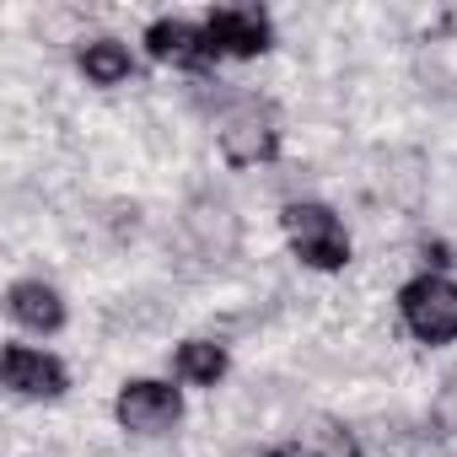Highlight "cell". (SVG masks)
Here are the masks:
<instances>
[{
  "mask_svg": "<svg viewBox=\"0 0 457 457\" xmlns=\"http://www.w3.org/2000/svg\"><path fill=\"white\" fill-rule=\"evenodd\" d=\"M280 226H286V237H291V253L307 264V270H345L350 264V232H345V220L318 204V199H291L280 210Z\"/></svg>",
  "mask_w": 457,
  "mask_h": 457,
  "instance_id": "obj_1",
  "label": "cell"
},
{
  "mask_svg": "<svg viewBox=\"0 0 457 457\" xmlns=\"http://www.w3.org/2000/svg\"><path fill=\"white\" fill-rule=\"evenodd\" d=\"M398 312L420 345H452L457 339V280L446 275H420L398 291Z\"/></svg>",
  "mask_w": 457,
  "mask_h": 457,
  "instance_id": "obj_2",
  "label": "cell"
},
{
  "mask_svg": "<svg viewBox=\"0 0 457 457\" xmlns=\"http://www.w3.org/2000/svg\"><path fill=\"white\" fill-rule=\"evenodd\" d=\"M113 420L129 430V436H167L178 420H183V393L172 382H156V377H135L119 387L113 398Z\"/></svg>",
  "mask_w": 457,
  "mask_h": 457,
  "instance_id": "obj_3",
  "label": "cell"
},
{
  "mask_svg": "<svg viewBox=\"0 0 457 457\" xmlns=\"http://www.w3.org/2000/svg\"><path fill=\"white\" fill-rule=\"evenodd\" d=\"M220 156L226 167H270L280 156V129H275V113L264 103H237L220 124Z\"/></svg>",
  "mask_w": 457,
  "mask_h": 457,
  "instance_id": "obj_4",
  "label": "cell"
},
{
  "mask_svg": "<svg viewBox=\"0 0 457 457\" xmlns=\"http://www.w3.org/2000/svg\"><path fill=\"white\" fill-rule=\"evenodd\" d=\"M204 38L210 54H237V60H259L275 44V22L259 6H220L204 17Z\"/></svg>",
  "mask_w": 457,
  "mask_h": 457,
  "instance_id": "obj_5",
  "label": "cell"
},
{
  "mask_svg": "<svg viewBox=\"0 0 457 457\" xmlns=\"http://www.w3.org/2000/svg\"><path fill=\"white\" fill-rule=\"evenodd\" d=\"M183 237L199 248V259H232L237 243H243V226L232 215V204H220V199H194L183 210Z\"/></svg>",
  "mask_w": 457,
  "mask_h": 457,
  "instance_id": "obj_6",
  "label": "cell"
},
{
  "mask_svg": "<svg viewBox=\"0 0 457 457\" xmlns=\"http://www.w3.org/2000/svg\"><path fill=\"white\" fill-rule=\"evenodd\" d=\"M6 387L17 398H60L71 387V371L33 345H6Z\"/></svg>",
  "mask_w": 457,
  "mask_h": 457,
  "instance_id": "obj_7",
  "label": "cell"
},
{
  "mask_svg": "<svg viewBox=\"0 0 457 457\" xmlns=\"http://www.w3.org/2000/svg\"><path fill=\"white\" fill-rule=\"evenodd\" d=\"M145 54L162 65H178V71H199L210 60V38H204V28H194L183 17H162L145 28Z\"/></svg>",
  "mask_w": 457,
  "mask_h": 457,
  "instance_id": "obj_8",
  "label": "cell"
},
{
  "mask_svg": "<svg viewBox=\"0 0 457 457\" xmlns=\"http://www.w3.org/2000/svg\"><path fill=\"white\" fill-rule=\"evenodd\" d=\"M6 312H12V323H22V328H33V334L65 328V296H60L49 280H17V286L6 291Z\"/></svg>",
  "mask_w": 457,
  "mask_h": 457,
  "instance_id": "obj_9",
  "label": "cell"
},
{
  "mask_svg": "<svg viewBox=\"0 0 457 457\" xmlns=\"http://www.w3.org/2000/svg\"><path fill=\"white\" fill-rule=\"evenodd\" d=\"M291 436H296V457H361L355 430L345 420H334V414H312Z\"/></svg>",
  "mask_w": 457,
  "mask_h": 457,
  "instance_id": "obj_10",
  "label": "cell"
},
{
  "mask_svg": "<svg viewBox=\"0 0 457 457\" xmlns=\"http://www.w3.org/2000/svg\"><path fill=\"white\" fill-rule=\"evenodd\" d=\"M76 60H81V71H87L92 87H124L135 76V60H129V49L119 38H87Z\"/></svg>",
  "mask_w": 457,
  "mask_h": 457,
  "instance_id": "obj_11",
  "label": "cell"
},
{
  "mask_svg": "<svg viewBox=\"0 0 457 457\" xmlns=\"http://www.w3.org/2000/svg\"><path fill=\"white\" fill-rule=\"evenodd\" d=\"M172 371L188 387H215L226 377V345H215V339H183L178 355H172Z\"/></svg>",
  "mask_w": 457,
  "mask_h": 457,
  "instance_id": "obj_12",
  "label": "cell"
},
{
  "mask_svg": "<svg viewBox=\"0 0 457 457\" xmlns=\"http://www.w3.org/2000/svg\"><path fill=\"white\" fill-rule=\"evenodd\" d=\"M264 457H296V452H264Z\"/></svg>",
  "mask_w": 457,
  "mask_h": 457,
  "instance_id": "obj_13",
  "label": "cell"
}]
</instances>
